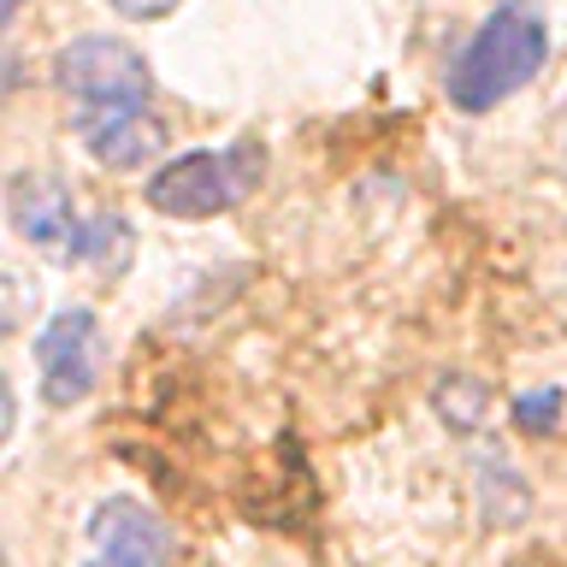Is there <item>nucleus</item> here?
Here are the masks:
<instances>
[{
    "instance_id": "f257e3e1",
    "label": "nucleus",
    "mask_w": 567,
    "mask_h": 567,
    "mask_svg": "<svg viewBox=\"0 0 567 567\" xmlns=\"http://www.w3.org/2000/svg\"><path fill=\"white\" fill-rule=\"evenodd\" d=\"M60 95L71 106V131L83 154L106 172H136L166 154V124L154 118V78L136 48L118 35H78L53 60Z\"/></svg>"
},
{
    "instance_id": "f03ea898",
    "label": "nucleus",
    "mask_w": 567,
    "mask_h": 567,
    "mask_svg": "<svg viewBox=\"0 0 567 567\" xmlns=\"http://www.w3.org/2000/svg\"><path fill=\"white\" fill-rule=\"evenodd\" d=\"M7 213H12L18 237H24L42 260H53V266H89L95 278H118L124 266H131V248H136L131 225H124L118 213L78 219L60 177L18 172L12 189H7Z\"/></svg>"
},
{
    "instance_id": "7ed1b4c3",
    "label": "nucleus",
    "mask_w": 567,
    "mask_h": 567,
    "mask_svg": "<svg viewBox=\"0 0 567 567\" xmlns=\"http://www.w3.org/2000/svg\"><path fill=\"white\" fill-rule=\"evenodd\" d=\"M549 60V30L532 0H508L485 24L473 30V42L455 53L450 65V101L461 113H491L503 95L532 83Z\"/></svg>"
},
{
    "instance_id": "20e7f679",
    "label": "nucleus",
    "mask_w": 567,
    "mask_h": 567,
    "mask_svg": "<svg viewBox=\"0 0 567 567\" xmlns=\"http://www.w3.org/2000/svg\"><path fill=\"white\" fill-rule=\"evenodd\" d=\"M266 172L260 142H237V148H213V154H177L172 166H159L148 177V207L166 219H213V213L237 207Z\"/></svg>"
},
{
    "instance_id": "39448f33",
    "label": "nucleus",
    "mask_w": 567,
    "mask_h": 567,
    "mask_svg": "<svg viewBox=\"0 0 567 567\" xmlns=\"http://www.w3.org/2000/svg\"><path fill=\"white\" fill-rule=\"evenodd\" d=\"M95 313L65 308L53 313L42 337H35V367H42V402L48 408H78L95 390V361H101V337Z\"/></svg>"
},
{
    "instance_id": "423d86ee",
    "label": "nucleus",
    "mask_w": 567,
    "mask_h": 567,
    "mask_svg": "<svg viewBox=\"0 0 567 567\" xmlns=\"http://www.w3.org/2000/svg\"><path fill=\"white\" fill-rule=\"evenodd\" d=\"M89 567H166V526L136 496H113L89 514Z\"/></svg>"
},
{
    "instance_id": "0eeeda50",
    "label": "nucleus",
    "mask_w": 567,
    "mask_h": 567,
    "mask_svg": "<svg viewBox=\"0 0 567 567\" xmlns=\"http://www.w3.org/2000/svg\"><path fill=\"white\" fill-rule=\"evenodd\" d=\"M437 414L450 420L455 432H467V425H478V414H485V390L473 379H443L437 384Z\"/></svg>"
},
{
    "instance_id": "6e6552de",
    "label": "nucleus",
    "mask_w": 567,
    "mask_h": 567,
    "mask_svg": "<svg viewBox=\"0 0 567 567\" xmlns=\"http://www.w3.org/2000/svg\"><path fill=\"white\" fill-rule=\"evenodd\" d=\"M556 408H561L556 390H538V396H520V402H514V420H520L526 432H549V425H556Z\"/></svg>"
},
{
    "instance_id": "1a4fd4ad",
    "label": "nucleus",
    "mask_w": 567,
    "mask_h": 567,
    "mask_svg": "<svg viewBox=\"0 0 567 567\" xmlns=\"http://www.w3.org/2000/svg\"><path fill=\"white\" fill-rule=\"evenodd\" d=\"M549 166H556L567 177V101L549 113Z\"/></svg>"
},
{
    "instance_id": "9d476101",
    "label": "nucleus",
    "mask_w": 567,
    "mask_h": 567,
    "mask_svg": "<svg viewBox=\"0 0 567 567\" xmlns=\"http://www.w3.org/2000/svg\"><path fill=\"white\" fill-rule=\"evenodd\" d=\"M113 7H118L124 18H166L177 0H113Z\"/></svg>"
}]
</instances>
